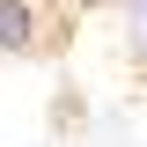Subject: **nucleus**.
<instances>
[{
    "mask_svg": "<svg viewBox=\"0 0 147 147\" xmlns=\"http://www.w3.org/2000/svg\"><path fill=\"white\" fill-rule=\"evenodd\" d=\"M37 44H44L37 0H0V59H30Z\"/></svg>",
    "mask_w": 147,
    "mask_h": 147,
    "instance_id": "1",
    "label": "nucleus"
},
{
    "mask_svg": "<svg viewBox=\"0 0 147 147\" xmlns=\"http://www.w3.org/2000/svg\"><path fill=\"white\" fill-rule=\"evenodd\" d=\"M125 52L132 66H147V0H125Z\"/></svg>",
    "mask_w": 147,
    "mask_h": 147,
    "instance_id": "2",
    "label": "nucleus"
},
{
    "mask_svg": "<svg viewBox=\"0 0 147 147\" xmlns=\"http://www.w3.org/2000/svg\"><path fill=\"white\" fill-rule=\"evenodd\" d=\"M74 15H103V7H118V0H66Z\"/></svg>",
    "mask_w": 147,
    "mask_h": 147,
    "instance_id": "3",
    "label": "nucleus"
}]
</instances>
